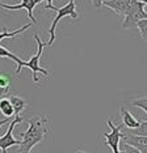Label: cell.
<instances>
[{
	"label": "cell",
	"mask_w": 147,
	"mask_h": 153,
	"mask_svg": "<svg viewBox=\"0 0 147 153\" xmlns=\"http://www.w3.org/2000/svg\"><path fill=\"white\" fill-rule=\"evenodd\" d=\"M42 1H46V7H45L46 9H52V11H57L58 9V8H55V7L52 5V0H41V3Z\"/></svg>",
	"instance_id": "20"
},
{
	"label": "cell",
	"mask_w": 147,
	"mask_h": 153,
	"mask_svg": "<svg viewBox=\"0 0 147 153\" xmlns=\"http://www.w3.org/2000/svg\"><path fill=\"white\" fill-rule=\"evenodd\" d=\"M38 3H41V0H21V3H19V4H16V5H8V4L0 3V7H2V8H5V9H9V11H17V9L25 8L28 11V19H29L33 24H37L36 19H34V16H33V9Z\"/></svg>",
	"instance_id": "7"
},
{
	"label": "cell",
	"mask_w": 147,
	"mask_h": 153,
	"mask_svg": "<svg viewBox=\"0 0 147 153\" xmlns=\"http://www.w3.org/2000/svg\"><path fill=\"white\" fill-rule=\"evenodd\" d=\"M9 122H12V120H10V118H9V117H8V118H5V119H2V120H0V128H2L3 124L9 123Z\"/></svg>",
	"instance_id": "23"
},
{
	"label": "cell",
	"mask_w": 147,
	"mask_h": 153,
	"mask_svg": "<svg viewBox=\"0 0 147 153\" xmlns=\"http://www.w3.org/2000/svg\"><path fill=\"white\" fill-rule=\"evenodd\" d=\"M55 12H57L58 15L54 19V21H52L51 27L49 29L50 38H49L47 42H45L46 46H51V45L54 43V41H55V29H57L59 21H61L63 17L70 16V17H72V19H78V12H76V3H75V0H68L67 4H66L64 7H62V8H58Z\"/></svg>",
	"instance_id": "3"
},
{
	"label": "cell",
	"mask_w": 147,
	"mask_h": 153,
	"mask_svg": "<svg viewBox=\"0 0 147 153\" xmlns=\"http://www.w3.org/2000/svg\"><path fill=\"white\" fill-rule=\"evenodd\" d=\"M103 5L110 8L112 11H114L117 15L125 16V12H126V0H110V1L103 3Z\"/></svg>",
	"instance_id": "10"
},
{
	"label": "cell",
	"mask_w": 147,
	"mask_h": 153,
	"mask_svg": "<svg viewBox=\"0 0 147 153\" xmlns=\"http://www.w3.org/2000/svg\"><path fill=\"white\" fill-rule=\"evenodd\" d=\"M136 27L139 29V33H141L142 38L147 42V19L141 20V21L138 22V25H136Z\"/></svg>",
	"instance_id": "17"
},
{
	"label": "cell",
	"mask_w": 147,
	"mask_h": 153,
	"mask_svg": "<svg viewBox=\"0 0 147 153\" xmlns=\"http://www.w3.org/2000/svg\"><path fill=\"white\" fill-rule=\"evenodd\" d=\"M141 152H142V153H147V147L143 148V149H141Z\"/></svg>",
	"instance_id": "25"
},
{
	"label": "cell",
	"mask_w": 147,
	"mask_h": 153,
	"mask_svg": "<svg viewBox=\"0 0 147 153\" xmlns=\"http://www.w3.org/2000/svg\"><path fill=\"white\" fill-rule=\"evenodd\" d=\"M8 92H9L8 89H3V88H0V100H2L3 97H4V96L7 94V93H8Z\"/></svg>",
	"instance_id": "22"
},
{
	"label": "cell",
	"mask_w": 147,
	"mask_h": 153,
	"mask_svg": "<svg viewBox=\"0 0 147 153\" xmlns=\"http://www.w3.org/2000/svg\"><path fill=\"white\" fill-rule=\"evenodd\" d=\"M75 153H89V152H87V151H82V149H79V151H76Z\"/></svg>",
	"instance_id": "24"
},
{
	"label": "cell",
	"mask_w": 147,
	"mask_h": 153,
	"mask_svg": "<svg viewBox=\"0 0 147 153\" xmlns=\"http://www.w3.org/2000/svg\"><path fill=\"white\" fill-rule=\"evenodd\" d=\"M9 86H10V80H9V77L7 75H4V74H0V88L9 90Z\"/></svg>",
	"instance_id": "18"
},
{
	"label": "cell",
	"mask_w": 147,
	"mask_h": 153,
	"mask_svg": "<svg viewBox=\"0 0 147 153\" xmlns=\"http://www.w3.org/2000/svg\"><path fill=\"white\" fill-rule=\"evenodd\" d=\"M49 118L41 117V115H34L29 119V127L26 131L21 132L20 136L22 137L21 145H19V152L20 153H30L38 143H41L45 139L46 134L49 132Z\"/></svg>",
	"instance_id": "1"
},
{
	"label": "cell",
	"mask_w": 147,
	"mask_h": 153,
	"mask_svg": "<svg viewBox=\"0 0 147 153\" xmlns=\"http://www.w3.org/2000/svg\"><path fill=\"white\" fill-rule=\"evenodd\" d=\"M146 19H147V12L145 11V4L138 1L136 4L130 7L126 11L125 20L121 26L124 29H133V27H136V25H138V22L141 20H146Z\"/></svg>",
	"instance_id": "4"
},
{
	"label": "cell",
	"mask_w": 147,
	"mask_h": 153,
	"mask_svg": "<svg viewBox=\"0 0 147 153\" xmlns=\"http://www.w3.org/2000/svg\"><path fill=\"white\" fill-rule=\"evenodd\" d=\"M131 105L134 107H139V109H142L147 114V96H143V97H139V98L133 100Z\"/></svg>",
	"instance_id": "15"
},
{
	"label": "cell",
	"mask_w": 147,
	"mask_h": 153,
	"mask_svg": "<svg viewBox=\"0 0 147 153\" xmlns=\"http://www.w3.org/2000/svg\"><path fill=\"white\" fill-rule=\"evenodd\" d=\"M34 39H36V42H37V45H38V48H37V53H36V55L34 56H32L29 60L28 62H21L20 64H17V68H16V72H15V75L19 77L20 76V74H21V68L22 67H26V68H29V69H32V72H33V81L34 82H38L40 81V79H38V74H41L44 75V76H47L49 75V72L46 71V69H44L40 65V59H41V56H42V53H44V47L46 46L42 41L40 39V37L37 36H34Z\"/></svg>",
	"instance_id": "2"
},
{
	"label": "cell",
	"mask_w": 147,
	"mask_h": 153,
	"mask_svg": "<svg viewBox=\"0 0 147 153\" xmlns=\"http://www.w3.org/2000/svg\"><path fill=\"white\" fill-rule=\"evenodd\" d=\"M0 113L5 117L15 118V109H13V105L9 98H4V97H3V98L0 100Z\"/></svg>",
	"instance_id": "11"
},
{
	"label": "cell",
	"mask_w": 147,
	"mask_h": 153,
	"mask_svg": "<svg viewBox=\"0 0 147 153\" xmlns=\"http://www.w3.org/2000/svg\"><path fill=\"white\" fill-rule=\"evenodd\" d=\"M124 147H125V153H142L141 151H139L138 148H135V147H133V145H130V144H124Z\"/></svg>",
	"instance_id": "19"
},
{
	"label": "cell",
	"mask_w": 147,
	"mask_h": 153,
	"mask_svg": "<svg viewBox=\"0 0 147 153\" xmlns=\"http://www.w3.org/2000/svg\"><path fill=\"white\" fill-rule=\"evenodd\" d=\"M0 58H7V59H10V60H13L16 64H20L21 62H22V60H21V59H20L19 56H17V55H15L13 53H10L9 50H7L5 47H2V46H0Z\"/></svg>",
	"instance_id": "14"
},
{
	"label": "cell",
	"mask_w": 147,
	"mask_h": 153,
	"mask_svg": "<svg viewBox=\"0 0 147 153\" xmlns=\"http://www.w3.org/2000/svg\"><path fill=\"white\" fill-rule=\"evenodd\" d=\"M120 113H121V118H122V124L129 128V130H134L141 126V120H138L133 115L130 111H128L124 106H120Z\"/></svg>",
	"instance_id": "8"
},
{
	"label": "cell",
	"mask_w": 147,
	"mask_h": 153,
	"mask_svg": "<svg viewBox=\"0 0 147 153\" xmlns=\"http://www.w3.org/2000/svg\"><path fill=\"white\" fill-rule=\"evenodd\" d=\"M91 1H92V4L96 7V8H100V7L103 5V1H101V0H91Z\"/></svg>",
	"instance_id": "21"
},
{
	"label": "cell",
	"mask_w": 147,
	"mask_h": 153,
	"mask_svg": "<svg viewBox=\"0 0 147 153\" xmlns=\"http://www.w3.org/2000/svg\"><path fill=\"white\" fill-rule=\"evenodd\" d=\"M29 27H30V24H26V25H24L22 27H20V29H17V30H13V32H7V29L4 27V29L0 32V42H2L4 38H12V37L17 36V34H21L22 32H25L26 29H29Z\"/></svg>",
	"instance_id": "13"
},
{
	"label": "cell",
	"mask_w": 147,
	"mask_h": 153,
	"mask_svg": "<svg viewBox=\"0 0 147 153\" xmlns=\"http://www.w3.org/2000/svg\"><path fill=\"white\" fill-rule=\"evenodd\" d=\"M9 100H10V102H12V105H13V109H15V117L20 115V114L25 110V107L28 105L26 101L24 98H21L20 96H10Z\"/></svg>",
	"instance_id": "12"
},
{
	"label": "cell",
	"mask_w": 147,
	"mask_h": 153,
	"mask_svg": "<svg viewBox=\"0 0 147 153\" xmlns=\"http://www.w3.org/2000/svg\"><path fill=\"white\" fill-rule=\"evenodd\" d=\"M122 140L126 144H130L133 147L138 148L139 151L147 147V136H139V135H133V134H126L124 132Z\"/></svg>",
	"instance_id": "9"
},
{
	"label": "cell",
	"mask_w": 147,
	"mask_h": 153,
	"mask_svg": "<svg viewBox=\"0 0 147 153\" xmlns=\"http://www.w3.org/2000/svg\"><path fill=\"white\" fill-rule=\"evenodd\" d=\"M21 122H22V118L20 115H16L12 119V122L9 123V127H8V130H7V132L0 137V149L3 151V153H7L8 148L13 147V145H21L22 140H16L15 136H13V128L19 123H21Z\"/></svg>",
	"instance_id": "5"
},
{
	"label": "cell",
	"mask_w": 147,
	"mask_h": 153,
	"mask_svg": "<svg viewBox=\"0 0 147 153\" xmlns=\"http://www.w3.org/2000/svg\"><path fill=\"white\" fill-rule=\"evenodd\" d=\"M130 134L133 135H139V136H147V120L141 122V126L134 130H130Z\"/></svg>",
	"instance_id": "16"
},
{
	"label": "cell",
	"mask_w": 147,
	"mask_h": 153,
	"mask_svg": "<svg viewBox=\"0 0 147 153\" xmlns=\"http://www.w3.org/2000/svg\"><path fill=\"white\" fill-rule=\"evenodd\" d=\"M108 126L110 127V132L109 134H104L103 136L105 137V143L109 148H112L113 153L120 152V141L122 140V136H124V132H121L122 126H114L113 122L110 119H108Z\"/></svg>",
	"instance_id": "6"
}]
</instances>
